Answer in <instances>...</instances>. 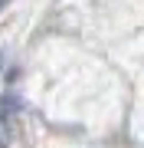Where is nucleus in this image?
I'll list each match as a JSON object with an SVG mask.
<instances>
[{"label": "nucleus", "instance_id": "nucleus-1", "mask_svg": "<svg viewBox=\"0 0 144 148\" xmlns=\"http://www.w3.org/2000/svg\"><path fill=\"white\" fill-rule=\"evenodd\" d=\"M16 112H20V102L13 95H3L0 99V148H7L16 135Z\"/></svg>", "mask_w": 144, "mask_h": 148}, {"label": "nucleus", "instance_id": "nucleus-2", "mask_svg": "<svg viewBox=\"0 0 144 148\" xmlns=\"http://www.w3.org/2000/svg\"><path fill=\"white\" fill-rule=\"evenodd\" d=\"M0 73H3V53H0Z\"/></svg>", "mask_w": 144, "mask_h": 148}, {"label": "nucleus", "instance_id": "nucleus-3", "mask_svg": "<svg viewBox=\"0 0 144 148\" xmlns=\"http://www.w3.org/2000/svg\"><path fill=\"white\" fill-rule=\"evenodd\" d=\"M3 7H7V0H0V10H3Z\"/></svg>", "mask_w": 144, "mask_h": 148}]
</instances>
